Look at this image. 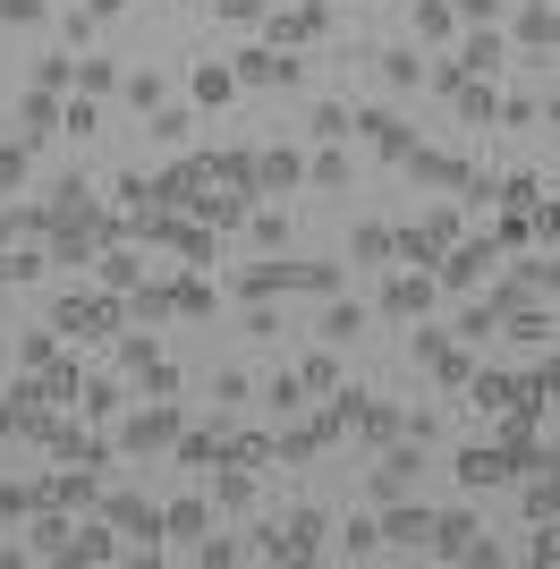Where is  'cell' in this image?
Masks as SVG:
<instances>
[{"label":"cell","instance_id":"1","mask_svg":"<svg viewBox=\"0 0 560 569\" xmlns=\"http://www.w3.org/2000/svg\"><path fill=\"white\" fill-rule=\"evenodd\" d=\"M323 536H331L323 510H289V519L256 527V552H263V561H314V552H323Z\"/></svg>","mask_w":560,"mask_h":569},{"label":"cell","instance_id":"2","mask_svg":"<svg viewBox=\"0 0 560 569\" xmlns=\"http://www.w3.org/2000/svg\"><path fill=\"white\" fill-rule=\"evenodd\" d=\"M179 400H144L137 417H119V451L128 459H153V451H170V442H179Z\"/></svg>","mask_w":560,"mask_h":569},{"label":"cell","instance_id":"3","mask_svg":"<svg viewBox=\"0 0 560 569\" xmlns=\"http://www.w3.org/2000/svg\"><path fill=\"white\" fill-rule=\"evenodd\" d=\"M424 552H433V561H501V552H492V536H484V527H476V510H450V519H433V545H424Z\"/></svg>","mask_w":560,"mask_h":569},{"label":"cell","instance_id":"4","mask_svg":"<svg viewBox=\"0 0 560 569\" xmlns=\"http://www.w3.org/2000/svg\"><path fill=\"white\" fill-rule=\"evenodd\" d=\"M450 476H459L467 493H484V485H510L518 459H510V442H467V451L450 459Z\"/></svg>","mask_w":560,"mask_h":569},{"label":"cell","instance_id":"5","mask_svg":"<svg viewBox=\"0 0 560 569\" xmlns=\"http://www.w3.org/2000/svg\"><path fill=\"white\" fill-rule=\"evenodd\" d=\"M119 323V298H60L51 307V332L60 340H102Z\"/></svg>","mask_w":560,"mask_h":569},{"label":"cell","instance_id":"6","mask_svg":"<svg viewBox=\"0 0 560 569\" xmlns=\"http://www.w3.org/2000/svg\"><path fill=\"white\" fill-rule=\"evenodd\" d=\"M492 263H501V238H459L442 256V289H476V281H492Z\"/></svg>","mask_w":560,"mask_h":569},{"label":"cell","instance_id":"7","mask_svg":"<svg viewBox=\"0 0 560 569\" xmlns=\"http://www.w3.org/2000/svg\"><path fill=\"white\" fill-rule=\"evenodd\" d=\"M357 137H366L373 153H382V162H408V153H417V137H408V119H399L391 102H373V111H357Z\"/></svg>","mask_w":560,"mask_h":569},{"label":"cell","instance_id":"8","mask_svg":"<svg viewBox=\"0 0 560 569\" xmlns=\"http://www.w3.org/2000/svg\"><path fill=\"white\" fill-rule=\"evenodd\" d=\"M102 519H111L128 545H144V552L162 545V510H153V501H137V493H111V501H102Z\"/></svg>","mask_w":560,"mask_h":569},{"label":"cell","instance_id":"9","mask_svg":"<svg viewBox=\"0 0 560 569\" xmlns=\"http://www.w3.org/2000/svg\"><path fill=\"white\" fill-rule=\"evenodd\" d=\"M382 545H391V552H424V545H433V510L399 493V501H391V519H382Z\"/></svg>","mask_w":560,"mask_h":569},{"label":"cell","instance_id":"10","mask_svg":"<svg viewBox=\"0 0 560 569\" xmlns=\"http://www.w3.org/2000/svg\"><path fill=\"white\" fill-rule=\"evenodd\" d=\"M51 426V391L43 382H18L9 400H0V433H43Z\"/></svg>","mask_w":560,"mask_h":569},{"label":"cell","instance_id":"11","mask_svg":"<svg viewBox=\"0 0 560 569\" xmlns=\"http://www.w3.org/2000/svg\"><path fill=\"white\" fill-rule=\"evenodd\" d=\"M424 307H433V272H391V289H382V315H391V323H417Z\"/></svg>","mask_w":560,"mask_h":569},{"label":"cell","instance_id":"12","mask_svg":"<svg viewBox=\"0 0 560 569\" xmlns=\"http://www.w3.org/2000/svg\"><path fill=\"white\" fill-rule=\"evenodd\" d=\"M459 400H467V408H484V417H510V408H518V375H484V366H476Z\"/></svg>","mask_w":560,"mask_h":569},{"label":"cell","instance_id":"13","mask_svg":"<svg viewBox=\"0 0 560 569\" xmlns=\"http://www.w3.org/2000/svg\"><path fill=\"white\" fill-rule=\"evenodd\" d=\"M518 510H527L536 527H552V519H560V459H543V468L527 476V493H518Z\"/></svg>","mask_w":560,"mask_h":569},{"label":"cell","instance_id":"14","mask_svg":"<svg viewBox=\"0 0 560 569\" xmlns=\"http://www.w3.org/2000/svg\"><path fill=\"white\" fill-rule=\"evenodd\" d=\"M399 170H408L417 188H467V162H459V153H424V144H417Z\"/></svg>","mask_w":560,"mask_h":569},{"label":"cell","instance_id":"15","mask_svg":"<svg viewBox=\"0 0 560 569\" xmlns=\"http://www.w3.org/2000/svg\"><path fill=\"white\" fill-rule=\"evenodd\" d=\"M272 442H280V459H289V468H306V459L323 451V442H340V426H331V408H323L314 426H289V433H272Z\"/></svg>","mask_w":560,"mask_h":569},{"label":"cell","instance_id":"16","mask_svg":"<svg viewBox=\"0 0 560 569\" xmlns=\"http://www.w3.org/2000/svg\"><path fill=\"white\" fill-rule=\"evenodd\" d=\"M366 323H373V315L357 307V298H331V307H323V323H314V340H323V349H349V340L366 332Z\"/></svg>","mask_w":560,"mask_h":569},{"label":"cell","instance_id":"17","mask_svg":"<svg viewBox=\"0 0 560 569\" xmlns=\"http://www.w3.org/2000/svg\"><path fill=\"white\" fill-rule=\"evenodd\" d=\"M408 485H417V451H408V442H391V451H382V468H373V501H399Z\"/></svg>","mask_w":560,"mask_h":569},{"label":"cell","instance_id":"18","mask_svg":"<svg viewBox=\"0 0 560 569\" xmlns=\"http://www.w3.org/2000/svg\"><path fill=\"white\" fill-rule=\"evenodd\" d=\"M238 86H298V60H280V51H238Z\"/></svg>","mask_w":560,"mask_h":569},{"label":"cell","instance_id":"19","mask_svg":"<svg viewBox=\"0 0 560 569\" xmlns=\"http://www.w3.org/2000/svg\"><path fill=\"white\" fill-rule=\"evenodd\" d=\"M43 501H60V510H102V485H93L86 468H69V476H51V485H43Z\"/></svg>","mask_w":560,"mask_h":569},{"label":"cell","instance_id":"20","mask_svg":"<svg viewBox=\"0 0 560 569\" xmlns=\"http://www.w3.org/2000/svg\"><path fill=\"white\" fill-rule=\"evenodd\" d=\"M204 527H212V493H187V501L162 510V536H196V545H204Z\"/></svg>","mask_w":560,"mask_h":569},{"label":"cell","instance_id":"21","mask_svg":"<svg viewBox=\"0 0 560 569\" xmlns=\"http://www.w3.org/2000/svg\"><path fill=\"white\" fill-rule=\"evenodd\" d=\"M349 256H357V263H391V256H399V230H391V221H366V230L349 238Z\"/></svg>","mask_w":560,"mask_h":569},{"label":"cell","instance_id":"22","mask_svg":"<svg viewBox=\"0 0 560 569\" xmlns=\"http://www.w3.org/2000/svg\"><path fill=\"white\" fill-rule=\"evenodd\" d=\"M373 60H382V86H391V94H417V86H424L417 51H373Z\"/></svg>","mask_w":560,"mask_h":569},{"label":"cell","instance_id":"23","mask_svg":"<svg viewBox=\"0 0 560 569\" xmlns=\"http://www.w3.org/2000/svg\"><path fill=\"white\" fill-rule=\"evenodd\" d=\"M298 179H306V162L289 144H280V153H256V188H298Z\"/></svg>","mask_w":560,"mask_h":569},{"label":"cell","instance_id":"24","mask_svg":"<svg viewBox=\"0 0 560 569\" xmlns=\"http://www.w3.org/2000/svg\"><path fill=\"white\" fill-rule=\"evenodd\" d=\"M212 501H221V510H247V501H256V468L230 459V476H212Z\"/></svg>","mask_w":560,"mask_h":569},{"label":"cell","instance_id":"25","mask_svg":"<svg viewBox=\"0 0 560 569\" xmlns=\"http://www.w3.org/2000/svg\"><path fill=\"white\" fill-rule=\"evenodd\" d=\"M459 69L467 77H492V69H501V34H467V43H459Z\"/></svg>","mask_w":560,"mask_h":569},{"label":"cell","instance_id":"26","mask_svg":"<svg viewBox=\"0 0 560 569\" xmlns=\"http://www.w3.org/2000/svg\"><path fill=\"white\" fill-rule=\"evenodd\" d=\"M306 188H349V153H331V144H323V153H314V162H306Z\"/></svg>","mask_w":560,"mask_h":569},{"label":"cell","instance_id":"27","mask_svg":"<svg viewBox=\"0 0 560 569\" xmlns=\"http://www.w3.org/2000/svg\"><path fill=\"white\" fill-rule=\"evenodd\" d=\"M170 451L187 459V468H204V459H221V433H204V426H179V442Z\"/></svg>","mask_w":560,"mask_h":569},{"label":"cell","instance_id":"28","mask_svg":"<svg viewBox=\"0 0 560 569\" xmlns=\"http://www.w3.org/2000/svg\"><path fill=\"white\" fill-rule=\"evenodd\" d=\"M18 119H26V137H51V128H60L69 111H60L51 94H26V102H18Z\"/></svg>","mask_w":560,"mask_h":569},{"label":"cell","instance_id":"29","mask_svg":"<svg viewBox=\"0 0 560 569\" xmlns=\"http://www.w3.org/2000/svg\"><path fill=\"white\" fill-rule=\"evenodd\" d=\"M492 332H501V307H492V298H484V307H467V315H459V340H467V349H484Z\"/></svg>","mask_w":560,"mask_h":569},{"label":"cell","instance_id":"30","mask_svg":"<svg viewBox=\"0 0 560 569\" xmlns=\"http://www.w3.org/2000/svg\"><path fill=\"white\" fill-rule=\"evenodd\" d=\"M459 119H467V128H484V119H501L492 86H476V77H467V86H459Z\"/></svg>","mask_w":560,"mask_h":569},{"label":"cell","instance_id":"31","mask_svg":"<svg viewBox=\"0 0 560 569\" xmlns=\"http://www.w3.org/2000/svg\"><path fill=\"white\" fill-rule=\"evenodd\" d=\"M450 26H459V9H450V0H417V34H424V43H442Z\"/></svg>","mask_w":560,"mask_h":569},{"label":"cell","instance_id":"32","mask_svg":"<svg viewBox=\"0 0 560 569\" xmlns=\"http://www.w3.org/2000/svg\"><path fill=\"white\" fill-rule=\"evenodd\" d=\"M69 552H77V561H111V519H102V527H77V536H69Z\"/></svg>","mask_w":560,"mask_h":569},{"label":"cell","instance_id":"33","mask_svg":"<svg viewBox=\"0 0 560 569\" xmlns=\"http://www.w3.org/2000/svg\"><path fill=\"white\" fill-rule=\"evenodd\" d=\"M93 263H102V281H111V298H119V289H137V272H144V263L128 256V247H111V256H93Z\"/></svg>","mask_w":560,"mask_h":569},{"label":"cell","instance_id":"34","mask_svg":"<svg viewBox=\"0 0 560 569\" xmlns=\"http://www.w3.org/2000/svg\"><path fill=\"white\" fill-rule=\"evenodd\" d=\"M77 408H86V417H119L128 400H119V382L102 375V382H86V391H77Z\"/></svg>","mask_w":560,"mask_h":569},{"label":"cell","instance_id":"35","mask_svg":"<svg viewBox=\"0 0 560 569\" xmlns=\"http://www.w3.org/2000/svg\"><path fill=\"white\" fill-rule=\"evenodd\" d=\"M238 94V69H212V60H204V69H196V102H230Z\"/></svg>","mask_w":560,"mask_h":569},{"label":"cell","instance_id":"36","mask_svg":"<svg viewBox=\"0 0 560 569\" xmlns=\"http://www.w3.org/2000/svg\"><path fill=\"white\" fill-rule=\"evenodd\" d=\"M247 238H256L263 256H280V247H289V221L280 213H247Z\"/></svg>","mask_w":560,"mask_h":569},{"label":"cell","instance_id":"37","mask_svg":"<svg viewBox=\"0 0 560 569\" xmlns=\"http://www.w3.org/2000/svg\"><path fill=\"white\" fill-rule=\"evenodd\" d=\"M314 137H323V144H340V137H357V119L340 111V102H314Z\"/></svg>","mask_w":560,"mask_h":569},{"label":"cell","instance_id":"38","mask_svg":"<svg viewBox=\"0 0 560 569\" xmlns=\"http://www.w3.org/2000/svg\"><path fill=\"white\" fill-rule=\"evenodd\" d=\"M340 552H357V561H366V552H382V527H373V519H349V527H340Z\"/></svg>","mask_w":560,"mask_h":569},{"label":"cell","instance_id":"39","mask_svg":"<svg viewBox=\"0 0 560 569\" xmlns=\"http://www.w3.org/2000/svg\"><path fill=\"white\" fill-rule=\"evenodd\" d=\"M34 501H43V485H0V519H34Z\"/></svg>","mask_w":560,"mask_h":569},{"label":"cell","instance_id":"40","mask_svg":"<svg viewBox=\"0 0 560 569\" xmlns=\"http://www.w3.org/2000/svg\"><path fill=\"white\" fill-rule=\"evenodd\" d=\"M298 391H306V375H272V391H263V400H272V408H280V417H298V408H306V400H298Z\"/></svg>","mask_w":560,"mask_h":569},{"label":"cell","instance_id":"41","mask_svg":"<svg viewBox=\"0 0 560 569\" xmlns=\"http://www.w3.org/2000/svg\"><path fill=\"white\" fill-rule=\"evenodd\" d=\"M77 86H86V94H111L119 69H111V60H77Z\"/></svg>","mask_w":560,"mask_h":569},{"label":"cell","instance_id":"42","mask_svg":"<svg viewBox=\"0 0 560 569\" xmlns=\"http://www.w3.org/2000/svg\"><path fill=\"white\" fill-rule=\"evenodd\" d=\"M128 102H137V111H162V77L137 69V77H128Z\"/></svg>","mask_w":560,"mask_h":569},{"label":"cell","instance_id":"43","mask_svg":"<svg viewBox=\"0 0 560 569\" xmlns=\"http://www.w3.org/2000/svg\"><path fill=\"white\" fill-rule=\"evenodd\" d=\"M69 536H77L69 519H34V552H69Z\"/></svg>","mask_w":560,"mask_h":569},{"label":"cell","instance_id":"44","mask_svg":"<svg viewBox=\"0 0 560 569\" xmlns=\"http://www.w3.org/2000/svg\"><path fill=\"white\" fill-rule=\"evenodd\" d=\"M306 391H323V400H331V391H340V366H331V357H306Z\"/></svg>","mask_w":560,"mask_h":569},{"label":"cell","instance_id":"45","mask_svg":"<svg viewBox=\"0 0 560 569\" xmlns=\"http://www.w3.org/2000/svg\"><path fill=\"white\" fill-rule=\"evenodd\" d=\"M187 128H196L187 111H153V137H162V144H187Z\"/></svg>","mask_w":560,"mask_h":569},{"label":"cell","instance_id":"46","mask_svg":"<svg viewBox=\"0 0 560 569\" xmlns=\"http://www.w3.org/2000/svg\"><path fill=\"white\" fill-rule=\"evenodd\" d=\"M18 179H26V144H0V196L18 188Z\"/></svg>","mask_w":560,"mask_h":569},{"label":"cell","instance_id":"47","mask_svg":"<svg viewBox=\"0 0 560 569\" xmlns=\"http://www.w3.org/2000/svg\"><path fill=\"white\" fill-rule=\"evenodd\" d=\"M170 298H179V315H204V307H212V289H204V281H179Z\"/></svg>","mask_w":560,"mask_h":569},{"label":"cell","instance_id":"48","mask_svg":"<svg viewBox=\"0 0 560 569\" xmlns=\"http://www.w3.org/2000/svg\"><path fill=\"white\" fill-rule=\"evenodd\" d=\"M212 9H221L230 26H256V18H263V0H212Z\"/></svg>","mask_w":560,"mask_h":569},{"label":"cell","instance_id":"49","mask_svg":"<svg viewBox=\"0 0 560 569\" xmlns=\"http://www.w3.org/2000/svg\"><path fill=\"white\" fill-rule=\"evenodd\" d=\"M536 238H543V247H560V204H543V213H536Z\"/></svg>","mask_w":560,"mask_h":569},{"label":"cell","instance_id":"50","mask_svg":"<svg viewBox=\"0 0 560 569\" xmlns=\"http://www.w3.org/2000/svg\"><path fill=\"white\" fill-rule=\"evenodd\" d=\"M450 9H459V18H492V9H501V0H450Z\"/></svg>","mask_w":560,"mask_h":569},{"label":"cell","instance_id":"51","mask_svg":"<svg viewBox=\"0 0 560 569\" xmlns=\"http://www.w3.org/2000/svg\"><path fill=\"white\" fill-rule=\"evenodd\" d=\"M86 9H93V18H119V9H128V0H86Z\"/></svg>","mask_w":560,"mask_h":569},{"label":"cell","instance_id":"52","mask_svg":"<svg viewBox=\"0 0 560 569\" xmlns=\"http://www.w3.org/2000/svg\"><path fill=\"white\" fill-rule=\"evenodd\" d=\"M536 111H543V119H552V128H560V94H543V102H536Z\"/></svg>","mask_w":560,"mask_h":569},{"label":"cell","instance_id":"53","mask_svg":"<svg viewBox=\"0 0 560 569\" xmlns=\"http://www.w3.org/2000/svg\"><path fill=\"white\" fill-rule=\"evenodd\" d=\"M552 43H560V9H552Z\"/></svg>","mask_w":560,"mask_h":569}]
</instances>
